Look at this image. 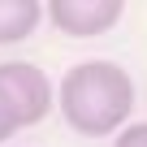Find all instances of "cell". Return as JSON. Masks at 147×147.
<instances>
[{
	"mask_svg": "<svg viewBox=\"0 0 147 147\" xmlns=\"http://www.w3.org/2000/svg\"><path fill=\"white\" fill-rule=\"evenodd\" d=\"M0 87L9 91V100H13L22 125H35V121L48 117V108H52V87H48V78H43L35 65H26V61L0 65Z\"/></svg>",
	"mask_w": 147,
	"mask_h": 147,
	"instance_id": "3",
	"label": "cell"
},
{
	"mask_svg": "<svg viewBox=\"0 0 147 147\" xmlns=\"http://www.w3.org/2000/svg\"><path fill=\"white\" fill-rule=\"evenodd\" d=\"M56 95H61L65 121L78 134H87V138L113 134L130 117V108H134V82L113 61H82V65H74Z\"/></svg>",
	"mask_w": 147,
	"mask_h": 147,
	"instance_id": "1",
	"label": "cell"
},
{
	"mask_svg": "<svg viewBox=\"0 0 147 147\" xmlns=\"http://www.w3.org/2000/svg\"><path fill=\"white\" fill-rule=\"evenodd\" d=\"M117 147H147V125H130L117 134Z\"/></svg>",
	"mask_w": 147,
	"mask_h": 147,
	"instance_id": "6",
	"label": "cell"
},
{
	"mask_svg": "<svg viewBox=\"0 0 147 147\" xmlns=\"http://www.w3.org/2000/svg\"><path fill=\"white\" fill-rule=\"evenodd\" d=\"M22 125V117H18V108H13V100H9V91L0 87V143H5L13 130Z\"/></svg>",
	"mask_w": 147,
	"mask_h": 147,
	"instance_id": "5",
	"label": "cell"
},
{
	"mask_svg": "<svg viewBox=\"0 0 147 147\" xmlns=\"http://www.w3.org/2000/svg\"><path fill=\"white\" fill-rule=\"evenodd\" d=\"M125 9V0H48V18L61 35H74V39H91V35H104L108 26H117Z\"/></svg>",
	"mask_w": 147,
	"mask_h": 147,
	"instance_id": "2",
	"label": "cell"
},
{
	"mask_svg": "<svg viewBox=\"0 0 147 147\" xmlns=\"http://www.w3.org/2000/svg\"><path fill=\"white\" fill-rule=\"evenodd\" d=\"M39 0H0V43H22L39 26Z\"/></svg>",
	"mask_w": 147,
	"mask_h": 147,
	"instance_id": "4",
	"label": "cell"
}]
</instances>
